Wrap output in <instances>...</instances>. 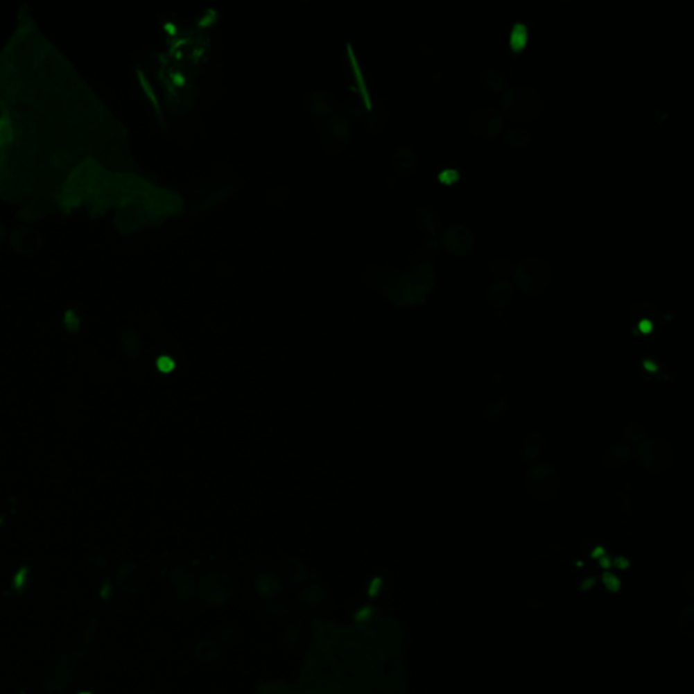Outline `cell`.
Returning <instances> with one entry per match:
<instances>
[{"mask_svg": "<svg viewBox=\"0 0 694 694\" xmlns=\"http://www.w3.org/2000/svg\"><path fill=\"white\" fill-rule=\"evenodd\" d=\"M444 245L453 255L457 257L465 255L471 251L474 245V235L468 228L461 225H454L445 232Z\"/></svg>", "mask_w": 694, "mask_h": 694, "instance_id": "cell-8", "label": "cell"}, {"mask_svg": "<svg viewBox=\"0 0 694 694\" xmlns=\"http://www.w3.org/2000/svg\"><path fill=\"white\" fill-rule=\"evenodd\" d=\"M6 236H7V231H6V225H4V224H3V221L0 220V244L4 242Z\"/></svg>", "mask_w": 694, "mask_h": 694, "instance_id": "cell-25", "label": "cell"}, {"mask_svg": "<svg viewBox=\"0 0 694 694\" xmlns=\"http://www.w3.org/2000/svg\"><path fill=\"white\" fill-rule=\"evenodd\" d=\"M506 141L514 148H525L530 143V135L525 129L514 128L506 133Z\"/></svg>", "mask_w": 694, "mask_h": 694, "instance_id": "cell-17", "label": "cell"}, {"mask_svg": "<svg viewBox=\"0 0 694 694\" xmlns=\"http://www.w3.org/2000/svg\"><path fill=\"white\" fill-rule=\"evenodd\" d=\"M545 438L544 434L539 430L530 431L521 444V457L526 462L536 461L544 452Z\"/></svg>", "mask_w": 694, "mask_h": 694, "instance_id": "cell-10", "label": "cell"}, {"mask_svg": "<svg viewBox=\"0 0 694 694\" xmlns=\"http://www.w3.org/2000/svg\"><path fill=\"white\" fill-rule=\"evenodd\" d=\"M457 178H458V173H457V171H454V170H452V171H449V170H448V171H445V173H442V174L440 175V180H441V182H444V183H446V184H451L453 182L457 181Z\"/></svg>", "mask_w": 694, "mask_h": 694, "instance_id": "cell-24", "label": "cell"}, {"mask_svg": "<svg viewBox=\"0 0 694 694\" xmlns=\"http://www.w3.org/2000/svg\"><path fill=\"white\" fill-rule=\"evenodd\" d=\"M42 244L41 235L31 227H18L10 235V245L19 255H33Z\"/></svg>", "mask_w": 694, "mask_h": 694, "instance_id": "cell-6", "label": "cell"}, {"mask_svg": "<svg viewBox=\"0 0 694 694\" xmlns=\"http://www.w3.org/2000/svg\"><path fill=\"white\" fill-rule=\"evenodd\" d=\"M514 278L523 293L537 296L550 285L553 274L546 261L541 258H529L517 268Z\"/></svg>", "mask_w": 694, "mask_h": 694, "instance_id": "cell-2", "label": "cell"}, {"mask_svg": "<svg viewBox=\"0 0 694 694\" xmlns=\"http://www.w3.org/2000/svg\"><path fill=\"white\" fill-rule=\"evenodd\" d=\"M418 221L423 231L428 235L435 236L440 229V220L437 214L430 209H421L418 214Z\"/></svg>", "mask_w": 694, "mask_h": 694, "instance_id": "cell-16", "label": "cell"}, {"mask_svg": "<svg viewBox=\"0 0 694 694\" xmlns=\"http://www.w3.org/2000/svg\"><path fill=\"white\" fill-rule=\"evenodd\" d=\"M483 85L485 89L494 92H501L508 87V78L503 72L498 69H488L483 73Z\"/></svg>", "mask_w": 694, "mask_h": 694, "instance_id": "cell-12", "label": "cell"}, {"mask_svg": "<svg viewBox=\"0 0 694 694\" xmlns=\"http://www.w3.org/2000/svg\"><path fill=\"white\" fill-rule=\"evenodd\" d=\"M156 367L159 369L160 373L168 374L175 369V361L168 356H162L156 360Z\"/></svg>", "mask_w": 694, "mask_h": 694, "instance_id": "cell-23", "label": "cell"}, {"mask_svg": "<svg viewBox=\"0 0 694 694\" xmlns=\"http://www.w3.org/2000/svg\"><path fill=\"white\" fill-rule=\"evenodd\" d=\"M637 462L650 474H663L674 462L675 452L663 438H650L639 444L636 449Z\"/></svg>", "mask_w": 694, "mask_h": 694, "instance_id": "cell-3", "label": "cell"}, {"mask_svg": "<svg viewBox=\"0 0 694 694\" xmlns=\"http://www.w3.org/2000/svg\"><path fill=\"white\" fill-rule=\"evenodd\" d=\"M489 269H491L492 274H495L496 277H508L514 272L513 263L506 261V259L492 261L489 265Z\"/></svg>", "mask_w": 694, "mask_h": 694, "instance_id": "cell-22", "label": "cell"}, {"mask_svg": "<svg viewBox=\"0 0 694 694\" xmlns=\"http://www.w3.org/2000/svg\"><path fill=\"white\" fill-rule=\"evenodd\" d=\"M396 166H397L399 171L403 174H410L411 171H414V167H415L414 152L411 150L399 151L397 157H396Z\"/></svg>", "mask_w": 694, "mask_h": 694, "instance_id": "cell-18", "label": "cell"}, {"mask_svg": "<svg viewBox=\"0 0 694 694\" xmlns=\"http://www.w3.org/2000/svg\"><path fill=\"white\" fill-rule=\"evenodd\" d=\"M257 584H258V589L262 590L265 596L278 593V590L281 589L278 579L275 576H272V573H262L261 576H258Z\"/></svg>", "mask_w": 694, "mask_h": 694, "instance_id": "cell-19", "label": "cell"}, {"mask_svg": "<svg viewBox=\"0 0 694 694\" xmlns=\"http://www.w3.org/2000/svg\"><path fill=\"white\" fill-rule=\"evenodd\" d=\"M509 410V401L506 397H501L496 401L488 403L484 407V418L489 422H496L501 419Z\"/></svg>", "mask_w": 694, "mask_h": 694, "instance_id": "cell-14", "label": "cell"}, {"mask_svg": "<svg viewBox=\"0 0 694 694\" xmlns=\"http://www.w3.org/2000/svg\"><path fill=\"white\" fill-rule=\"evenodd\" d=\"M284 573L293 582H302L306 576L305 567L297 560H286L284 564Z\"/></svg>", "mask_w": 694, "mask_h": 694, "instance_id": "cell-20", "label": "cell"}, {"mask_svg": "<svg viewBox=\"0 0 694 694\" xmlns=\"http://www.w3.org/2000/svg\"><path fill=\"white\" fill-rule=\"evenodd\" d=\"M121 345L125 354L130 358H137L141 353V343L139 336L130 330L123 331L121 336Z\"/></svg>", "mask_w": 694, "mask_h": 694, "instance_id": "cell-15", "label": "cell"}, {"mask_svg": "<svg viewBox=\"0 0 694 694\" xmlns=\"http://www.w3.org/2000/svg\"><path fill=\"white\" fill-rule=\"evenodd\" d=\"M523 484L533 498L541 502H550L559 494L560 478L552 465L536 464L526 471Z\"/></svg>", "mask_w": 694, "mask_h": 694, "instance_id": "cell-4", "label": "cell"}, {"mask_svg": "<svg viewBox=\"0 0 694 694\" xmlns=\"http://www.w3.org/2000/svg\"><path fill=\"white\" fill-rule=\"evenodd\" d=\"M634 457V449L630 444L618 442L610 446L604 454L602 464L605 469H617L627 465Z\"/></svg>", "mask_w": 694, "mask_h": 694, "instance_id": "cell-9", "label": "cell"}, {"mask_svg": "<svg viewBox=\"0 0 694 694\" xmlns=\"http://www.w3.org/2000/svg\"><path fill=\"white\" fill-rule=\"evenodd\" d=\"M513 285L509 281H498L492 284L487 293V300L494 308H505L513 299Z\"/></svg>", "mask_w": 694, "mask_h": 694, "instance_id": "cell-11", "label": "cell"}, {"mask_svg": "<svg viewBox=\"0 0 694 694\" xmlns=\"http://www.w3.org/2000/svg\"><path fill=\"white\" fill-rule=\"evenodd\" d=\"M201 590L207 600L216 602L217 600L221 602L227 600L232 590V583L227 575L221 573H209L204 578L201 583Z\"/></svg>", "mask_w": 694, "mask_h": 694, "instance_id": "cell-7", "label": "cell"}, {"mask_svg": "<svg viewBox=\"0 0 694 694\" xmlns=\"http://www.w3.org/2000/svg\"><path fill=\"white\" fill-rule=\"evenodd\" d=\"M503 126H505L503 116L501 114V112L491 107L476 112L469 121L471 130L475 135L485 139L496 137L502 132Z\"/></svg>", "mask_w": 694, "mask_h": 694, "instance_id": "cell-5", "label": "cell"}, {"mask_svg": "<svg viewBox=\"0 0 694 694\" xmlns=\"http://www.w3.org/2000/svg\"><path fill=\"white\" fill-rule=\"evenodd\" d=\"M528 38H529L528 28L523 24H515L512 29V33H510V40H509L510 49L514 55L521 53L526 48Z\"/></svg>", "mask_w": 694, "mask_h": 694, "instance_id": "cell-13", "label": "cell"}, {"mask_svg": "<svg viewBox=\"0 0 694 694\" xmlns=\"http://www.w3.org/2000/svg\"><path fill=\"white\" fill-rule=\"evenodd\" d=\"M624 437L631 444H641L647 437V430L640 423H630L624 428Z\"/></svg>", "mask_w": 694, "mask_h": 694, "instance_id": "cell-21", "label": "cell"}, {"mask_svg": "<svg viewBox=\"0 0 694 694\" xmlns=\"http://www.w3.org/2000/svg\"><path fill=\"white\" fill-rule=\"evenodd\" d=\"M501 106L513 121H535L543 112V99L530 87L517 86L505 92Z\"/></svg>", "mask_w": 694, "mask_h": 694, "instance_id": "cell-1", "label": "cell"}]
</instances>
